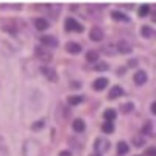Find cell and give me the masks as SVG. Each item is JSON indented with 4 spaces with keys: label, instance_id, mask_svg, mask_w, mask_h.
Instances as JSON below:
<instances>
[{
    "label": "cell",
    "instance_id": "1",
    "mask_svg": "<svg viewBox=\"0 0 156 156\" xmlns=\"http://www.w3.org/2000/svg\"><path fill=\"white\" fill-rule=\"evenodd\" d=\"M22 153H23V156H42V147L37 140L28 139V140H25Z\"/></svg>",
    "mask_w": 156,
    "mask_h": 156
},
{
    "label": "cell",
    "instance_id": "2",
    "mask_svg": "<svg viewBox=\"0 0 156 156\" xmlns=\"http://www.w3.org/2000/svg\"><path fill=\"white\" fill-rule=\"evenodd\" d=\"M111 142L109 140H106V139H103V137H98V139H95V142H94V150L98 153V154H101V153H106L108 150H109V145Z\"/></svg>",
    "mask_w": 156,
    "mask_h": 156
},
{
    "label": "cell",
    "instance_id": "3",
    "mask_svg": "<svg viewBox=\"0 0 156 156\" xmlns=\"http://www.w3.org/2000/svg\"><path fill=\"white\" fill-rule=\"evenodd\" d=\"M64 28H66V31L80 33V31H83V25H81V23H78L75 19L69 17V19H66V22H64Z\"/></svg>",
    "mask_w": 156,
    "mask_h": 156
},
{
    "label": "cell",
    "instance_id": "4",
    "mask_svg": "<svg viewBox=\"0 0 156 156\" xmlns=\"http://www.w3.org/2000/svg\"><path fill=\"white\" fill-rule=\"evenodd\" d=\"M41 73L47 78L48 81H51V83H55V81H58V75H56V70L55 69H51V67H47V66H44V67H41Z\"/></svg>",
    "mask_w": 156,
    "mask_h": 156
},
{
    "label": "cell",
    "instance_id": "5",
    "mask_svg": "<svg viewBox=\"0 0 156 156\" xmlns=\"http://www.w3.org/2000/svg\"><path fill=\"white\" fill-rule=\"evenodd\" d=\"M115 48H117L119 53H123V55H128V53H131V51H133V47H131V44H129L128 41L115 42Z\"/></svg>",
    "mask_w": 156,
    "mask_h": 156
},
{
    "label": "cell",
    "instance_id": "6",
    "mask_svg": "<svg viewBox=\"0 0 156 156\" xmlns=\"http://www.w3.org/2000/svg\"><path fill=\"white\" fill-rule=\"evenodd\" d=\"M103 30L100 27H92V30H90L89 33V37H90V41H94V42H100L101 39H103Z\"/></svg>",
    "mask_w": 156,
    "mask_h": 156
},
{
    "label": "cell",
    "instance_id": "7",
    "mask_svg": "<svg viewBox=\"0 0 156 156\" xmlns=\"http://www.w3.org/2000/svg\"><path fill=\"white\" fill-rule=\"evenodd\" d=\"M133 80H134V83H136L137 86H142V84L147 83L148 76H147V73H145L144 70H137V72L134 73V76H133Z\"/></svg>",
    "mask_w": 156,
    "mask_h": 156
},
{
    "label": "cell",
    "instance_id": "8",
    "mask_svg": "<svg viewBox=\"0 0 156 156\" xmlns=\"http://www.w3.org/2000/svg\"><path fill=\"white\" fill-rule=\"evenodd\" d=\"M34 27H36L37 31H45V30L50 27V23H48V20H47L45 17H37V19L34 20Z\"/></svg>",
    "mask_w": 156,
    "mask_h": 156
},
{
    "label": "cell",
    "instance_id": "9",
    "mask_svg": "<svg viewBox=\"0 0 156 156\" xmlns=\"http://www.w3.org/2000/svg\"><path fill=\"white\" fill-rule=\"evenodd\" d=\"M36 56L39 59L45 61V62L51 61V53H50V51H47V50H42V47H36Z\"/></svg>",
    "mask_w": 156,
    "mask_h": 156
},
{
    "label": "cell",
    "instance_id": "10",
    "mask_svg": "<svg viewBox=\"0 0 156 156\" xmlns=\"http://www.w3.org/2000/svg\"><path fill=\"white\" fill-rule=\"evenodd\" d=\"M41 42L45 47H58V39L55 36H42L41 37Z\"/></svg>",
    "mask_w": 156,
    "mask_h": 156
},
{
    "label": "cell",
    "instance_id": "11",
    "mask_svg": "<svg viewBox=\"0 0 156 156\" xmlns=\"http://www.w3.org/2000/svg\"><path fill=\"white\" fill-rule=\"evenodd\" d=\"M106 86H108V80H106L105 76H100V78H97V80L92 83V87H94L95 90H103Z\"/></svg>",
    "mask_w": 156,
    "mask_h": 156
},
{
    "label": "cell",
    "instance_id": "12",
    "mask_svg": "<svg viewBox=\"0 0 156 156\" xmlns=\"http://www.w3.org/2000/svg\"><path fill=\"white\" fill-rule=\"evenodd\" d=\"M72 128H73V131H76V133H83L86 129V122L83 119H75L73 123H72Z\"/></svg>",
    "mask_w": 156,
    "mask_h": 156
},
{
    "label": "cell",
    "instance_id": "13",
    "mask_svg": "<svg viewBox=\"0 0 156 156\" xmlns=\"http://www.w3.org/2000/svg\"><path fill=\"white\" fill-rule=\"evenodd\" d=\"M66 50L69 51V53H72V55H76V53H80V51L83 50V47H81V44H78V42H69L66 45Z\"/></svg>",
    "mask_w": 156,
    "mask_h": 156
},
{
    "label": "cell",
    "instance_id": "14",
    "mask_svg": "<svg viewBox=\"0 0 156 156\" xmlns=\"http://www.w3.org/2000/svg\"><path fill=\"white\" fill-rule=\"evenodd\" d=\"M101 51H105L106 55H115L117 48H115V42H108L101 45Z\"/></svg>",
    "mask_w": 156,
    "mask_h": 156
},
{
    "label": "cell",
    "instance_id": "15",
    "mask_svg": "<svg viewBox=\"0 0 156 156\" xmlns=\"http://www.w3.org/2000/svg\"><path fill=\"white\" fill-rule=\"evenodd\" d=\"M111 17H112L114 20H117V22H128V20H129V17H128L126 14H123L122 11H117V9L111 12Z\"/></svg>",
    "mask_w": 156,
    "mask_h": 156
},
{
    "label": "cell",
    "instance_id": "16",
    "mask_svg": "<svg viewBox=\"0 0 156 156\" xmlns=\"http://www.w3.org/2000/svg\"><path fill=\"white\" fill-rule=\"evenodd\" d=\"M123 95V89L120 86H114L111 90H109V98L111 100H115V98H119Z\"/></svg>",
    "mask_w": 156,
    "mask_h": 156
},
{
    "label": "cell",
    "instance_id": "17",
    "mask_svg": "<svg viewBox=\"0 0 156 156\" xmlns=\"http://www.w3.org/2000/svg\"><path fill=\"white\" fill-rule=\"evenodd\" d=\"M83 100H84L83 95H70V97L67 98V103H69L70 106H76V105H80Z\"/></svg>",
    "mask_w": 156,
    "mask_h": 156
},
{
    "label": "cell",
    "instance_id": "18",
    "mask_svg": "<svg viewBox=\"0 0 156 156\" xmlns=\"http://www.w3.org/2000/svg\"><path fill=\"white\" fill-rule=\"evenodd\" d=\"M117 117V112L114 111V109H106L105 112H103V119H105V122H111L112 123V120Z\"/></svg>",
    "mask_w": 156,
    "mask_h": 156
},
{
    "label": "cell",
    "instance_id": "19",
    "mask_svg": "<svg viewBox=\"0 0 156 156\" xmlns=\"http://www.w3.org/2000/svg\"><path fill=\"white\" fill-rule=\"evenodd\" d=\"M42 9L50 11V12H51V16H58V14H59V11H61V6H59V5H44Z\"/></svg>",
    "mask_w": 156,
    "mask_h": 156
},
{
    "label": "cell",
    "instance_id": "20",
    "mask_svg": "<svg viewBox=\"0 0 156 156\" xmlns=\"http://www.w3.org/2000/svg\"><path fill=\"white\" fill-rule=\"evenodd\" d=\"M128 150H129V147H128V144L125 140H120L119 144H117V153L119 154H126Z\"/></svg>",
    "mask_w": 156,
    "mask_h": 156
},
{
    "label": "cell",
    "instance_id": "21",
    "mask_svg": "<svg viewBox=\"0 0 156 156\" xmlns=\"http://www.w3.org/2000/svg\"><path fill=\"white\" fill-rule=\"evenodd\" d=\"M140 34H142V37H151L153 36V28L148 27V25H144V27L140 28Z\"/></svg>",
    "mask_w": 156,
    "mask_h": 156
},
{
    "label": "cell",
    "instance_id": "22",
    "mask_svg": "<svg viewBox=\"0 0 156 156\" xmlns=\"http://www.w3.org/2000/svg\"><path fill=\"white\" fill-rule=\"evenodd\" d=\"M86 59L89 62H97L98 61V53H97V51H94V50H89L87 53H86Z\"/></svg>",
    "mask_w": 156,
    "mask_h": 156
},
{
    "label": "cell",
    "instance_id": "23",
    "mask_svg": "<svg viewBox=\"0 0 156 156\" xmlns=\"http://www.w3.org/2000/svg\"><path fill=\"white\" fill-rule=\"evenodd\" d=\"M101 131H103V133H108V134L114 133V125H112L111 122H105V123L101 125Z\"/></svg>",
    "mask_w": 156,
    "mask_h": 156
},
{
    "label": "cell",
    "instance_id": "24",
    "mask_svg": "<svg viewBox=\"0 0 156 156\" xmlns=\"http://www.w3.org/2000/svg\"><path fill=\"white\" fill-rule=\"evenodd\" d=\"M148 12H150V6L148 5H142L139 8V11H137V14H139V17H145Z\"/></svg>",
    "mask_w": 156,
    "mask_h": 156
},
{
    "label": "cell",
    "instance_id": "25",
    "mask_svg": "<svg viewBox=\"0 0 156 156\" xmlns=\"http://www.w3.org/2000/svg\"><path fill=\"white\" fill-rule=\"evenodd\" d=\"M42 126H45V120L44 119H41V120H37V122H34L33 125H31V129H34V131H39Z\"/></svg>",
    "mask_w": 156,
    "mask_h": 156
},
{
    "label": "cell",
    "instance_id": "26",
    "mask_svg": "<svg viewBox=\"0 0 156 156\" xmlns=\"http://www.w3.org/2000/svg\"><path fill=\"white\" fill-rule=\"evenodd\" d=\"M6 154H8V148H6V145H5L3 139L0 137V156H6Z\"/></svg>",
    "mask_w": 156,
    "mask_h": 156
},
{
    "label": "cell",
    "instance_id": "27",
    "mask_svg": "<svg viewBox=\"0 0 156 156\" xmlns=\"http://www.w3.org/2000/svg\"><path fill=\"white\" fill-rule=\"evenodd\" d=\"M142 133H145L147 136H151V122H147L142 126Z\"/></svg>",
    "mask_w": 156,
    "mask_h": 156
},
{
    "label": "cell",
    "instance_id": "28",
    "mask_svg": "<svg viewBox=\"0 0 156 156\" xmlns=\"http://www.w3.org/2000/svg\"><path fill=\"white\" fill-rule=\"evenodd\" d=\"M95 70H98V72L108 70V64H106V62H98L97 66H95Z\"/></svg>",
    "mask_w": 156,
    "mask_h": 156
},
{
    "label": "cell",
    "instance_id": "29",
    "mask_svg": "<svg viewBox=\"0 0 156 156\" xmlns=\"http://www.w3.org/2000/svg\"><path fill=\"white\" fill-rule=\"evenodd\" d=\"M122 111H123V112H129V111H133V103H125V105L122 106Z\"/></svg>",
    "mask_w": 156,
    "mask_h": 156
},
{
    "label": "cell",
    "instance_id": "30",
    "mask_svg": "<svg viewBox=\"0 0 156 156\" xmlns=\"http://www.w3.org/2000/svg\"><path fill=\"white\" fill-rule=\"evenodd\" d=\"M142 144H144V140H142L140 137H134V145L136 147H140Z\"/></svg>",
    "mask_w": 156,
    "mask_h": 156
},
{
    "label": "cell",
    "instance_id": "31",
    "mask_svg": "<svg viewBox=\"0 0 156 156\" xmlns=\"http://www.w3.org/2000/svg\"><path fill=\"white\" fill-rule=\"evenodd\" d=\"M58 156H72V153H70L69 150H62V151H59Z\"/></svg>",
    "mask_w": 156,
    "mask_h": 156
},
{
    "label": "cell",
    "instance_id": "32",
    "mask_svg": "<svg viewBox=\"0 0 156 156\" xmlns=\"http://www.w3.org/2000/svg\"><path fill=\"white\" fill-rule=\"evenodd\" d=\"M147 156H156V150L154 148H148L147 150Z\"/></svg>",
    "mask_w": 156,
    "mask_h": 156
},
{
    "label": "cell",
    "instance_id": "33",
    "mask_svg": "<svg viewBox=\"0 0 156 156\" xmlns=\"http://www.w3.org/2000/svg\"><path fill=\"white\" fill-rule=\"evenodd\" d=\"M154 106H156V103H151V114L156 112V108H154Z\"/></svg>",
    "mask_w": 156,
    "mask_h": 156
},
{
    "label": "cell",
    "instance_id": "34",
    "mask_svg": "<svg viewBox=\"0 0 156 156\" xmlns=\"http://www.w3.org/2000/svg\"><path fill=\"white\" fill-rule=\"evenodd\" d=\"M90 156H101V154H98V153H92V154H90Z\"/></svg>",
    "mask_w": 156,
    "mask_h": 156
}]
</instances>
